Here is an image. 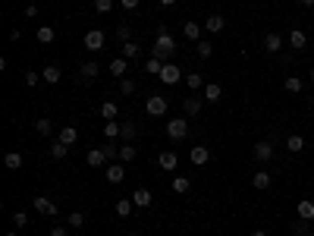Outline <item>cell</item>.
Listing matches in <instances>:
<instances>
[{"label": "cell", "instance_id": "6da1fadb", "mask_svg": "<svg viewBox=\"0 0 314 236\" xmlns=\"http://www.w3.org/2000/svg\"><path fill=\"white\" fill-rule=\"evenodd\" d=\"M173 54H176V41H173V35H157L154 44H151V57H157V60L170 63V60H173Z\"/></svg>", "mask_w": 314, "mask_h": 236}, {"label": "cell", "instance_id": "7a4b0ae2", "mask_svg": "<svg viewBox=\"0 0 314 236\" xmlns=\"http://www.w3.org/2000/svg\"><path fill=\"white\" fill-rule=\"evenodd\" d=\"M182 79H185V76H182V70H179L173 60L164 63V70H160V82H164V85H179Z\"/></svg>", "mask_w": 314, "mask_h": 236}, {"label": "cell", "instance_id": "3957f363", "mask_svg": "<svg viewBox=\"0 0 314 236\" xmlns=\"http://www.w3.org/2000/svg\"><path fill=\"white\" fill-rule=\"evenodd\" d=\"M82 47H85V50H91V54L104 50V32H101V29H91V32H85V38H82Z\"/></svg>", "mask_w": 314, "mask_h": 236}, {"label": "cell", "instance_id": "277c9868", "mask_svg": "<svg viewBox=\"0 0 314 236\" xmlns=\"http://www.w3.org/2000/svg\"><path fill=\"white\" fill-rule=\"evenodd\" d=\"M167 136L173 139V142H182L185 136H189V120H185V117H179V120H170V123H167Z\"/></svg>", "mask_w": 314, "mask_h": 236}, {"label": "cell", "instance_id": "5b68a950", "mask_svg": "<svg viewBox=\"0 0 314 236\" xmlns=\"http://www.w3.org/2000/svg\"><path fill=\"white\" fill-rule=\"evenodd\" d=\"M145 114H148V117H164V114H167V98H164V95H151V98L145 101Z\"/></svg>", "mask_w": 314, "mask_h": 236}, {"label": "cell", "instance_id": "8992f818", "mask_svg": "<svg viewBox=\"0 0 314 236\" xmlns=\"http://www.w3.org/2000/svg\"><path fill=\"white\" fill-rule=\"evenodd\" d=\"M32 208H35L38 214H47V217H57V205L50 201L47 196H35L32 198Z\"/></svg>", "mask_w": 314, "mask_h": 236}, {"label": "cell", "instance_id": "52a82bcc", "mask_svg": "<svg viewBox=\"0 0 314 236\" xmlns=\"http://www.w3.org/2000/svg\"><path fill=\"white\" fill-rule=\"evenodd\" d=\"M182 111H185V117H198L201 111H205V98H198V95H189L182 101Z\"/></svg>", "mask_w": 314, "mask_h": 236}, {"label": "cell", "instance_id": "ba28073f", "mask_svg": "<svg viewBox=\"0 0 314 236\" xmlns=\"http://www.w3.org/2000/svg\"><path fill=\"white\" fill-rule=\"evenodd\" d=\"M107 73L116 76V79H126V73H129V60H126V57H113L110 66H107Z\"/></svg>", "mask_w": 314, "mask_h": 236}, {"label": "cell", "instance_id": "9c48e42d", "mask_svg": "<svg viewBox=\"0 0 314 236\" xmlns=\"http://www.w3.org/2000/svg\"><path fill=\"white\" fill-rule=\"evenodd\" d=\"M189 157H192V164H195V167H205V164L210 161V151H208L205 145H192Z\"/></svg>", "mask_w": 314, "mask_h": 236}, {"label": "cell", "instance_id": "30bf717a", "mask_svg": "<svg viewBox=\"0 0 314 236\" xmlns=\"http://www.w3.org/2000/svg\"><path fill=\"white\" fill-rule=\"evenodd\" d=\"M104 176H107V183H123L126 180V170H123V161L120 164H107V170H104Z\"/></svg>", "mask_w": 314, "mask_h": 236}, {"label": "cell", "instance_id": "8fae6325", "mask_svg": "<svg viewBox=\"0 0 314 236\" xmlns=\"http://www.w3.org/2000/svg\"><path fill=\"white\" fill-rule=\"evenodd\" d=\"M85 161H88V167H95V170H98V167H104L110 157L104 155V148H91L88 155H85Z\"/></svg>", "mask_w": 314, "mask_h": 236}, {"label": "cell", "instance_id": "7c38bea8", "mask_svg": "<svg viewBox=\"0 0 314 236\" xmlns=\"http://www.w3.org/2000/svg\"><path fill=\"white\" fill-rule=\"evenodd\" d=\"M270 157H274V145H270V142H258V145H254V161L267 164Z\"/></svg>", "mask_w": 314, "mask_h": 236}, {"label": "cell", "instance_id": "4fadbf2b", "mask_svg": "<svg viewBox=\"0 0 314 236\" xmlns=\"http://www.w3.org/2000/svg\"><path fill=\"white\" fill-rule=\"evenodd\" d=\"M157 164L164 167V170H176L179 157H176V151H160V155H157Z\"/></svg>", "mask_w": 314, "mask_h": 236}, {"label": "cell", "instance_id": "5bb4252c", "mask_svg": "<svg viewBox=\"0 0 314 236\" xmlns=\"http://www.w3.org/2000/svg\"><path fill=\"white\" fill-rule=\"evenodd\" d=\"M295 214H299L302 221H314V201L311 198H302L299 208H295Z\"/></svg>", "mask_w": 314, "mask_h": 236}, {"label": "cell", "instance_id": "9a60e30c", "mask_svg": "<svg viewBox=\"0 0 314 236\" xmlns=\"http://www.w3.org/2000/svg\"><path fill=\"white\" fill-rule=\"evenodd\" d=\"M57 139H60L63 145H75V142H79V129H75V126H63Z\"/></svg>", "mask_w": 314, "mask_h": 236}, {"label": "cell", "instance_id": "2e32d148", "mask_svg": "<svg viewBox=\"0 0 314 236\" xmlns=\"http://www.w3.org/2000/svg\"><path fill=\"white\" fill-rule=\"evenodd\" d=\"M132 201H135V208H148L151 201H154V196H151L148 189H135L132 192Z\"/></svg>", "mask_w": 314, "mask_h": 236}, {"label": "cell", "instance_id": "e0dca14e", "mask_svg": "<svg viewBox=\"0 0 314 236\" xmlns=\"http://www.w3.org/2000/svg\"><path fill=\"white\" fill-rule=\"evenodd\" d=\"M223 25H226V19H223V16H208V19H205V29L210 32V35H217V32H223Z\"/></svg>", "mask_w": 314, "mask_h": 236}, {"label": "cell", "instance_id": "ac0fdd59", "mask_svg": "<svg viewBox=\"0 0 314 236\" xmlns=\"http://www.w3.org/2000/svg\"><path fill=\"white\" fill-rule=\"evenodd\" d=\"M182 35L189 38V41H201V25L195 22V19H189V22L182 25Z\"/></svg>", "mask_w": 314, "mask_h": 236}, {"label": "cell", "instance_id": "d6986e66", "mask_svg": "<svg viewBox=\"0 0 314 236\" xmlns=\"http://www.w3.org/2000/svg\"><path fill=\"white\" fill-rule=\"evenodd\" d=\"M98 73H101V66H98V60H85V63L79 66V76H82V79H95Z\"/></svg>", "mask_w": 314, "mask_h": 236}, {"label": "cell", "instance_id": "ffe728a7", "mask_svg": "<svg viewBox=\"0 0 314 236\" xmlns=\"http://www.w3.org/2000/svg\"><path fill=\"white\" fill-rule=\"evenodd\" d=\"M195 50H198V57H201V60H208V57L214 54V41H210V38H201V41H195Z\"/></svg>", "mask_w": 314, "mask_h": 236}, {"label": "cell", "instance_id": "44dd1931", "mask_svg": "<svg viewBox=\"0 0 314 236\" xmlns=\"http://www.w3.org/2000/svg\"><path fill=\"white\" fill-rule=\"evenodd\" d=\"M185 85L192 88V95L205 91V79H201V73H189V76H185Z\"/></svg>", "mask_w": 314, "mask_h": 236}, {"label": "cell", "instance_id": "7402d4cb", "mask_svg": "<svg viewBox=\"0 0 314 236\" xmlns=\"http://www.w3.org/2000/svg\"><path fill=\"white\" fill-rule=\"evenodd\" d=\"M120 132H123V123H116V120H107L104 123V139H120Z\"/></svg>", "mask_w": 314, "mask_h": 236}, {"label": "cell", "instance_id": "603a6c76", "mask_svg": "<svg viewBox=\"0 0 314 236\" xmlns=\"http://www.w3.org/2000/svg\"><path fill=\"white\" fill-rule=\"evenodd\" d=\"M279 47H283V38H279L277 32H270V35L264 38V50H267V54H277Z\"/></svg>", "mask_w": 314, "mask_h": 236}, {"label": "cell", "instance_id": "cb8c5ba5", "mask_svg": "<svg viewBox=\"0 0 314 236\" xmlns=\"http://www.w3.org/2000/svg\"><path fill=\"white\" fill-rule=\"evenodd\" d=\"M41 76H44V82H47V85H57V82L63 79L60 66H44V73H41Z\"/></svg>", "mask_w": 314, "mask_h": 236}, {"label": "cell", "instance_id": "d4e9b609", "mask_svg": "<svg viewBox=\"0 0 314 236\" xmlns=\"http://www.w3.org/2000/svg\"><path fill=\"white\" fill-rule=\"evenodd\" d=\"M201 95H205V101H220V98H223V88H220L217 82H208Z\"/></svg>", "mask_w": 314, "mask_h": 236}, {"label": "cell", "instance_id": "484cf974", "mask_svg": "<svg viewBox=\"0 0 314 236\" xmlns=\"http://www.w3.org/2000/svg\"><path fill=\"white\" fill-rule=\"evenodd\" d=\"M35 38L41 41V44H54V38H57V32L50 29V25H41V29L35 32Z\"/></svg>", "mask_w": 314, "mask_h": 236}, {"label": "cell", "instance_id": "4316f807", "mask_svg": "<svg viewBox=\"0 0 314 236\" xmlns=\"http://www.w3.org/2000/svg\"><path fill=\"white\" fill-rule=\"evenodd\" d=\"M3 167L6 170H19L22 167V151H10V155L3 157Z\"/></svg>", "mask_w": 314, "mask_h": 236}, {"label": "cell", "instance_id": "83f0119b", "mask_svg": "<svg viewBox=\"0 0 314 236\" xmlns=\"http://www.w3.org/2000/svg\"><path fill=\"white\" fill-rule=\"evenodd\" d=\"M135 157H139V151H135V145H129V142H126V145H120V161H123V164H132Z\"/></svg>", "mask_w": 314, "mask_h": 236}, {"label": "cell", "instance_id": "f1b7e54d", "mask_svg": "<svg viewBox=\"0 0 314 236\" xmlns=\"http://www.w3.org/2000/svg\"><path fill=\"white\" fill-rule=\"evenodd\" d=\"M101 117H104V120H116V117H120V107H116L113 101H104V104H101Z\"/></svg>", "mask_w": 314, "mask_h": 236}, {"label": "cell", "instance_id": "f546056e", "mask_svg": "<svg viewBox=\"0 0 314 236\" xmlns=\"http://www.w3.org/2000/svg\"><path fill=\"white\" fill-rule=\"evenodd\" d=\"M66 155H70V145H63V142L57 139L54 145H50V157H54V161H63Z\"/></svg>", "mask_w": 314, "mask_h": 236}, {"label": "cell", "instance_id": "4dcf8cb0", "mask_svg": "<svg viewBox=\"0 0 314 236\" xmlns=\"http://www.w3.org/2000/svg\"><path fill=\"white\" fill-rule=\"evenodd\" d=\"M251 186L254 189H270V173L267 170H258V173H254V180H251Z\"/></svg>", "mask_w": 314, "mask_h": 236}, {"label": "cell", "instance_id": "1f68e13d", "mask_svg": "<svg viewBox=\"0 0 314 236\" xmlns=\"http://www.w3.org/2000/svg\"><path fill=\"white\" fill-rule=\"evenodd\" d=\"M139 54H141V47L135 44V41H126V44H123V54H120V57H126V60H135Z\"/></svg>", "mask_w": 314, "mask_h": 236}, {"label": "cell", "instance_id": "d6a6232c", "mask_svg": "<svg viewBox=\"0 0 314 236\" xmlns=\"http://www.w3.org/2000/svg\"><path fill=\"white\" fill-rule=\"evenodd\" d=\"M132 208H135V201H132V198H120V201H116V214H120V217H129V214H132Z\"/></svg>", "mask_w": 314, "mask_h": 236}, {"label": "cell", "instance_id": "836d02e7", "mask_svg": "<svg viewBox=\"0 0 314 236\" xmlns=\"http://www.w3.org/2000/svg\"><path fill=\"white\" fill-rule=\"evenodd\" d=\"M160 70H164V60H157V57H148V60H145V73L160 76Z\"/></svg>", "mask_w": 314, "mask_h": 236}, {"label": "cell", "instance_id": "e575fe53", "mask_svg": "<svg viewBox=\"0 0 314 236\" xmlns=\"http://www.w3.org/2000/svg\"><path fill=\"white\" fill-rule=\"evenodd\" d=\"M305 41H308V38H305V32H302V29H292V35H289V44H292L295 50H302V47H305Z\"/></svg>", "mask_w": 314, "mask_h": 236}, {"label": "cell", "instance_id": "d590c367", "mask_svg": "<svg viewBox=\"0 0 314 236\" xmlns=\"http://www.w3.org/2000/svg\"><path fill=\"white\" fill-rule=\"evenodd\" d=\"M283 88L289 91V95H299V91H302V79H299V76H289V79L283 82Z\"/></svg>", "mask_w": 314, "mask_h": 236}, {"label": "cell", "instance_id": "8d00e7d4", "mask_svg": "<svg viewBox=\"0 0 314 236\" xmlns=\"http://www.w3.org/2000/svg\"><path fill=\"white\" fill-rule=\"evenodd\" d=\"M286 148H289L292 155H299V151L305 148V139L302 136H289V139H286Z\"/></svg>", "mask_w": 314, "mask_h": 236}, {"label": "cell", "instance_id": "74e56055", "mask_svg": "<svg viewBox=\"0 0 314 236\" xmlns=\"http://www.w3.org/2000/svg\"><path fill=\"white\" fill-rule=\"evenodd\" d=\"M189 186H192V183L185 180V176H176V180H173V192H176V196H185V192H189Z\"/></svg>", "mask_w": 314, "mask_h": 236}, {"label": "cell", "instance_id": "f35d334b", "mask_svg": "<svg viewBox=\"0 0 314 236\" xmlns=\"http://www.w3.org/2000/svg\"><path fill=\"white\" fill-rule=\"evenodd\" d=\"M35 129L41 132V136H50V132H54V123H50L47 117H41V120H35Z\"/></svg>", "mask_w": 314, "mask_h": 236}, {"label": "cell", "instance_id": "ab89813d", "mask_svg": "<svg viewBox=\"0 0 314 236\" xmlns=\"http://www.w3.org/2000/svg\"><path fill=\"white\" fill-rule=\"evenodd\" d=\"M120 136H123V142H132L135 136H139V126H135V123H123V132H120Z\"/></svg>", "mask_w": 314, "mask_h": 236}, {"label": "cell", "instance_id": "60d3db41", "mask_svg": "<svg viewBox=\"0 0 314 236\" xmlns=\"http://www.w3.org/2000/svg\"><path fill=\"white\" fill-rule=\"evenodd\" d=\"M308 230H311L308 221H302V217H299V221H292V233L295 236H308Z\"/></svg>", "mask_w": 314, "mask_h": 236}, {"label": "cell", "instance_id": "b9f144b4", "mask_svg": "<svg viewBox=\"0 0 314 236\" xmlns=\"http://www.w3.org/2000/svg\"><path fill=\"white\" fill-rule=\"evenodd\" d=\"M116 38H120L123 44H126V41H132V29H129V25H116Z\"/></svg>", "mask_w": 314, "mask_h": 236}, {"label": "cell", "instance_id": "7bdbcfd3", "mask_svg": "<svg viewBox=\"0 0 314 236\" xmlns=\"http://www.w3.org/2000/svg\"><path fill=\"white\" fill-rule=\"evenodd\" d=\"M38 82H41V73H38V70H29V73H25V85H29V88H35Z\"/></svg>", "mask_w": 314, "mask_h": 236}, {"label": "cell", "instance_id": "ee69618b", "mask_svg": "<svg viewBox=\"0 0 314 236\" xmlns=\"http://www.w3.org/2000/svg\"><path fill=\"white\" fill-rule=\"evenodd\" d=\"M135 91V82L132 79H120V95H132Z\"/></svg>", "mask_w": 314, "mask_h": 236}, {"label": "cell", "instance_id": "f6af8a7d", "mask_svg": "<svg viewBox=\"0 0 314 236\" xmlns=\"http://www.w3.org/2000/svg\"><path fill=\"white\" fill-rule=\"evenodd\" d=\"M95 10L98 13H110L113 10V0H95Z\"/></svg>", "mask_w": 314, "mask_h": 236}, {"label": "cell", "instance_id": "bcb514c9", "mask_svg": "<svg viewBox=\"0 0 314 236\" xmlns=\"http://www.w3.org/2000/svg\"><path fill=\"white\" fill-rule=\"evenodd\" d=\"M82 224H85V214H82V211H72V214H70V227H75V230H79Z\"/></svg>", "mask_w": 314, "mask_h": 236}, {"label": "cell", "instance_id": "7dc6e473", "mask_svg": "<svg viewBox=\"0 0 314 236\" xmlns=\"http://www.w3.org/2000/svg\"><path fill=\"white\" fill-rule=\"evenodd\" d=\"M13 224H16V227H19V230H22V227L29 224V214H25V211H16V214H13Z\"/></svg>", "mask_w": 314, "mask_h": 236}, {"label": "cell", "instance_id": "c3c4849f", "mask_svg": "<svg viewBox=\"0 0 314 236\" xmlns=\"http://www.w3.org/2000/svg\"><path fill=\"white\" fill-rule=\"evenodd\" d=\"M120 6H123V10H126V13H132V10H135V6H139V0H120Z\"/></svg>", "mask_w": 314, "mask_h": 236}, {"label": "cell", "instance_id": "681fc988", "mask_svg": "<svg viewBox=\"0 0 314 236\" xmlns=\"http://www.w3.org/2000/svg\"><path fill=\"white\" fill-rule=\"evenodd\" d=\"M25 16H29V19H35V16H38V6L29 3V6H25Z\"/></svg>", "mask_w": 314, "mask_h": 236}, {"label": "cell", "instance_id": "f907efd6", "mask_svg": "<svg viewBox=\"0 0 314 236\" xmlns=\"http://www.w3.org/2000/svg\"><path fill=\"white\" fill-rule=\"evenodd\" d=\"M50 236H70V233H66V227H54V230H50Z\"/></svg>", "mask_w": 314, "mask_h": 236}, {"label": "cell", "instance_id": "816d5d0a", "mask_svg": "<svg viewBox=\"0 0 314 236\" xmlns=\"http://www.w3.org/2000/svg\"><path fill=\"white\" fill-rule=\"evenodd\" d=\"M176 3V0H160V6H173Z\"/></svg>", "mask_w": 314, "mask_h": 236}, {"label": "cell", "instance_id": "f5cc1de1", "mask_svg": "<svg viewBox=\"0 0 314 236\" xmlns=\"http://www.w3.org/2000/svg\"><path fill=\"white\" fill-rule=\"evenodd\" d=\"M299 3H302V6H314V0H299Z\"/></svg>", "mask_w": 314, "mask_h": 236}, {"label": "cell", "instance_id": "db71d44e", "mask_svg": "<svg viewBox=\"0 0 314 236\" xmlns=\"http://www.w3.org/2000/svg\"><path fill=\"white\" fill-rule=\"evenodd\" d=\"M251 236H267V233H264V230H254V233H251Z\"/></svg>", "mask_w": 314, "mask_h": 236}, {"label": "cell", "instance_id": "11a10c76", "mask_svg": "<svg viewBox=\"0 0 314 236\" xmlns=\"http://www.w3.org/2000/svg\"><path fill=\"white\" fill-rule=\"evenodd\" d=\"M311 82H314V70H311Z\"/></svg>", "mask_w": 314, "mask_h": 236}, {"label": "cell", "instance_id": "9f6ffc18", "mask_svg": "<svg viewBox=\"0 0 314 236\" xmlns=\"http://www.w3.org/2000/svg\"><path fill=\"white\" fill-rule=\"evenodd\" d=\"M311 104H314V98H311Z\"/></svg>", "mask_w": 314, "mask_h": 236}, {"label": "cell", "instance_id": "6f0895ef", "mask_svg": "<svg viewBox=\"0 0 314 236\" xmlns=\"http://www.w3.org/2000/svg\"><path fill=\"white\" fill-rule=\"evenodd\" d=\"M129 236H135V233H129Z\"/></svg>", "mask_w": 314, "mask_h": 236}]
</instances>
